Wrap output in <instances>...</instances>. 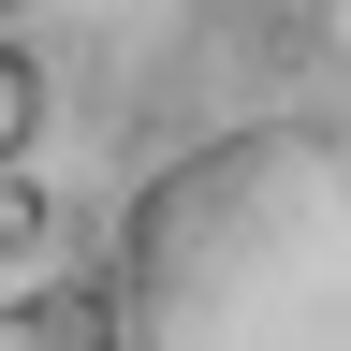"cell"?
Masks as SVG:
<instances>
[{"label":"cell","instance_id":"3957f363","mask_svg":"<svg viewBox=\"0 0 351 351\" xmlns=\"http://www.w3.org/2000/svg\"><path fill=\"white\" fill-rule=\"evenodd\" d=\"M0 351H88V322L59 293H15V307H0Z\"/></svg>","mask_w":351,"mask_h":351},{"label":"cell","instance_id":"6da1fadb","mask_svg":"<svg viewBox=\"0 0 351 351\" xmlns=\"http://www.w3.org/2000/svg\"><path fill=\"white\" fill-rule=\"evenodd\" d=\"M103 351H351V147L337 117H234L117 219Z\"/></svg>","mask_w":351,"mask_h":351},{"label":"cell","instance_id":"7a4b0ae2","mask_svg":"<svg viewBox=\"0 0 351 351\" xmlns=\"http://www.w3.org/2000/svg\"><path fill=\"white\" fill-rule=\"evenodd\" d=\"M44 147V44H0V176Z\"/></svg>","mask_w":351,"mask_h":351},{"label":"cell","instance_id":"277c9868","mask_svg":"<svg viewBox=\"0 0 351 351\" xmlns=\"http://www.w3.org/2000/svg\"><path fill=\"white\" fill-rule=\"evenodd\" d=\"M0 249H15V263L44 249V191H29V176H0Z\"/></svg>","mask_w":351,"mask_h":351}]
</instances>
